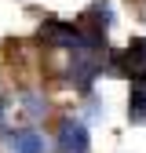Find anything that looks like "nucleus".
Here are the masks:
<instances>
[{
    "instance_id": "obj_2",
    "label": "nucleus",
    "mask_w": 146,
    "mask_h": 153,
    "mask_svg": "<svg viewBox=\"0 0 146 153\" xmlns=\"http://www.w3.org/2000/svg\"><path fill=\"white\" fill-rule=\"evenodd\" d=\"M4 142H7V153H48V139H44V131H36V128L7 131Z\"/></svg>"
},
{
    "instance_id": "obj_5",
    "label": "nucleus",
    "mask_w": 146,
    "mask_h": 153,
    "mask_svg": "<svg viewBox=\"0 0 146 153\" xmlns=\"http://www.w3.org/2000/svg\"><path fill=\"white\" fill-rule=\"evenodd\" d=\"M4 117H7V102H0V135H7V128H4Z\"/></svg>"
},
{
    "instance_id": "obj_3",
    "label": "nucleus",
    "mask_w": 146,
    "mask_h": 153,
    "mask_svg": "<svg viewBox=\"0 0 146 153\" xmlns=\"http://www.w3.org/2000/svg\"><path fill=\"white\" fill-rule=\"evenodd\" d=\"M18 99H22V113H26L29 120H44V117H48V99H44V91H22Z\"/></svg>"
},
{
    "instance_id": "obj_1",
    "label": "nucleus",
    "mask_w": 146,
    "mask_h": 153,
    "mask_svg": "<svg viewBox=\"0 0 146 153\" xmlns=\"http://www.w3.org/2000/svg\"><path fill=\"white\" fill-rule=\"evenodd\" d=\"M55 149L59 153H88L91 149V135L80 120H62L59 135H55Z\"/></svg>"
},
{
    "instance_id": "obj_4",
    "label": "nucleus",
    "mask_w": 146,
    "mask_h": 153,
    "mask_svg": "<svg viewBox=\"0 0 146 153\" xmlns=\"http://www.w3.org/2000/svg\"><path fill=\"white\" fill-rule=\"evenodd\" d=\"M128 113H132L135 124H146V76L132 84V102H128Z\"/></svg>"
}]
</instances>
